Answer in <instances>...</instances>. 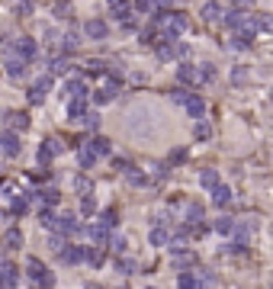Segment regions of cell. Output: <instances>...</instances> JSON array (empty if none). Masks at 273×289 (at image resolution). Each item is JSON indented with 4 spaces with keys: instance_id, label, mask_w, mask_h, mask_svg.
I'll use <instances>...</instances> for the list:
<instances>
[{
    "instance_id": "cell-32",
    "label": "cell",
    "mask_w": 273,
    "mask_h": 289,
    "mask_svg": "<svg viewBox=\"0 0 273 289\" xmlns=\"http://www.w3.org/2000/svg\"><path fill=\"white\" fill-rule=\"evenodd\" d=\"M90 238H93V241H106V238H110V228L100 225V222H93V225H90Z\"/></svg>"
},
{
    "instance_id": "cell-48",
    "label": "cell",
    "mask_w": 273,
    "mask_h": 289,
    "mask_svg": "<svg viewBox=\"0 0 273 289\" xmlns=\"http://www.w3.org/2000/svg\"><path fill=\"white\" fill-rule=\"evenodd\" d=\"M13 10H16V13H32V10H35V7H32V4H16Z\"/></svg>"
},
{
    "instance_id": "cell-1",
    "label": "cell",
    "mask_w": 273,
    "mask_h": 289,
    "mask_svg": "<svg viewBox=\"0 0 273 289\" xmlns=\"http://www.w3.org/2000/svg\"><path fill=\"white\" fill-rule=\"evenodd\" d=\"M26 273H29V280L39 286V289H52V286H55V273L45 267L39 257H29V260H26Z\"/></svg>"
},
{
    "instance_id": "cell-13",
    "label": "cell",
    "mask_w": 273,
    "mask_h": 289,
    "mask_svg": "<svg viewBox=\"0 0 273 289\" xmlns=\"http://www.w3.org/2000/svg\"><path fill=\"white\" fill-rule=\"evenodd\" d=\"M84 32L90 35V39H106L110 26H106V19H87V23H84Z\"/></svg>"
},
{
    "instance_id": "cell-25",
    "label": "cell",
    "mask_w": 273,
    "mask_h": 289,
    "mask_svg": "<svg viewBox=\"0 0 273 289\" xmlns=\"http://www.w3.org/2000/svg\"><path fill=\"white\" fill-rule=\"evenodd\" d=\"M74 187H77V193H80V196H93V180L90 177H84V174H77V180H74Z\"/></svg>"
},
{
    "instance_id": "cell-46",
    "label": "cell",
    "mask_w": 273,
    "mask_h": 289,
    "mask_svg": "<svg viewBox=\"0 0 273 289\" xmlns=\"http://www.w3.org/2000/svg\"><path fill=\"white\" fill-rule=\"evenodd\" d=\"M171 100H174V103H186V100H190V93H186V90H174V93H171Z\"/></svg>"
},
{
    "instance_id": "cell-34",
    "label": "cell",
    "mask_w": 273,
    "mask_h": 289,
    "mask_svg": "<svg viewBox=\"0 0 273 289\" xmlns=\"http://www.w3.org/2000/svg\"><path fill=\"white\" fill-rule=\"evenodd\" d=\"M116 270H119L122 276H129V273H135V260H129V257H119V260H116Z\"/></svg>"
},
{
    "instance_id": "cell-49",
    "label": "cell",
    "mask_w": 273,
    "mask_h": 289,
    "mask_svg": "<svg viewBox=\"0 0 273 289\" xmlns=\"http://www.w3.org/2000/svg\"><path fill=\"white\" fill-rule=\"evenodd\" d=\"M244 77H247V74H244V68H238V71H232V80H238V84H241Z\"/></svg>"
},
{
    "instance_id": "cell-31",
    "label": "cell",
    "mask_w": 273,
    "mask_h": 289,
    "mask_svg": "<svg viewBox=\"0 0 273 289\" xmlns=\"http://www.w3.org/2000/svg\"><path fill=\"white\" fill-rule=\"evenodd\" d=\"M183 222H203V206L199 202H190L186 206V219Z\"/></svg>"
},
{
    "instance_id": "cell-41",
    "label": "cell",
    "mask_w": 273,
    "mask_h": 289,
    "mask_svg": "<svg viewBox=\"0 0 273 289\" xmlns=\"http://www.w3.org/2000/svg\"><path fill=\"white\" fill-rule=\"evenodd\" d=\"M158 58H161V61H167V58H174V45H171V42L158 45Z\"/></svg>"
},
{
    "instance_id": "cell-16",
    "label": "cell",
    "mask_w": 273,
    "mask_h": 289,
    "mask_svg": "<svg viewBox=\"0 0 273 289\" xmlns=\"http://www.w3.org/2000/svg\"><path fill=\"white\" fill-rule=\"evenodd\" d=\"M232 199H235V196H232V190H228V187H222V183H219L216 190H212V206L225 209V206H232Z\"/></svg>"
},
{
    "instance_id": "cell-53",
    "label": "cell",
    "mask_w": 273,
    "mask_h": 289,
    "mask_svg": "<svg viewBox=\"0 0 273 289\" xmlns=\"http://www.w3.org/2000/svg\"><path fill=\"white\" fill-rule=\"evenodd\" d=\"M148 289H154V286H148Z\"/></svg>"
},
{
    "instance_id": "cell-21",
    "label": "cell",
    "mask_w": 273,
    "mask_h": 289,
    "mask_svg": "<svg viewBox=\"0 0 273 289\" xmlns=\"http://www.w3.org/2000/svg\"><path fill=\"white\" fill-rule=\"evenodd\" d=\"M77 45H80V42H77V32H68L65 39H61V45H58V52H61V55H74Z\"/></svg>"
},
{
    "instance_id": "cell-19",
    "label": "cell",
    "mask_w": 273,
    "mask_h": 289,
    "mask_svg": "<svg viewBox=\"0 0 273 289\" xmlns=\"http://www.w3.org/2000/svg\"><path fill=\"white\" fill-rule=\"evenodd\" d=\"M77 161H80V167L87 171V167H93V164H97L100 158H97V151H93L90 144H80V151H77Z\"/></svg>"
},
{
    "instance_id": "cell-51",
    "label": "cell",
    "mask_w": 273,
    "mask_h": 289,
    "mask_svg": "<svg viewBox=\"0 0 273 289\" xmlns=\"http://www.w3.org/2000/svg\"><path fill=\"white\" fill-rule=\"evenodd\" d=\"M87 289H103V286H100V283H90V286H87Z\"/></svg>"
},
{
    "instance_id": "cell-35",
    "label": "cell",
    "mask_w": 273,
    "mask_h": 289,
    "mask_svg": "<svg viewBox=\"0 0 273 289\" xmlns=\"http://www.w3.org/2000/svg\"><path fill=\"white\" fill-rule=\"evenodd\" d=\"M106 68H110V65H106L103 58H90V61H87V71H90V74H103Z\"/></svg>"
},
{
    "instance_id": "cell-33",
    "label": "cell",
    "mask_w": 273,
    "mask_h": 289,
    "mask_svg": "<svg viewBox=\"0 0 273 289\" xmlns=\"http://www.w3.org/2000/svg\"><path fill=\"white\" fill-rule=\"evenodd\" d=\"M65 71H68V61H65V58H52V65H49V77L65 74Z\"/></svg>"
},
{
    "instance_id": "cell-45",
    "label": "cell",
    "mask_w": 273,
    "mask_h": 289,
    "mask_svg": "<svg viewBox=\"0 0 273 289\" xmlns=\"http://www.w3.org/2000/svg\"><path fill=\"white\" fill-rule=\"evenodd\" d=\"M177 161H186V148H174L171 151V164H177Z\"/></svg>"
},
{
    "instance_id": "cell-26",
    "label": "cell",
    "mask_w": 273,
    "mask_h": 289,
    "mask_svg": "<svg viewBox=\"0 0 273 289\" xmlns=\"http://www.w3.org/2000/svg\"><path fill=\"white\" fill-rule=\"evenodd\" d=\"M110 13H113V16H119V19L125 23L129 16H132V7H129V4H119V0H113V4H110Z\"/></svg>"
},
{
    "instance_id": "cell-14",
    "label": "cell",
    "mask_w": 273,
    "mask_h": 289,
    "mask_svg": "<svg viewBox=\"0 0 273 289\" xmlns=\"http://www.w3.org/2000/svg\"><path fill=\"white\" fill-rule=\"evenodd\" d=\"M84 257H87V247H80V244H68L61 251V260L65 263H84Z\"/></svg>"
},
{
    "instance_id": "cell-23",
    "label": "cell",
    "mask_w": 273,
    "mask_h": 289,
    "mask_svg": "<svg viewBox=\"0 0 273 289\" xmlns=\"http://www.w3.org/2000/svg\"><path fill=\"white\" fill-rule=\"evenodd\" d=\"M87 144H90L93 151H97V158H106V154L113 151V144H110V138H100V135H97V138H90Z\"/></svg>"
},
{
    "instance_id": "cell-20",
    "label": "cell",
    "mask_w": 273,
    "mask_h": 289,
    "mask_svg": "<svg viewBox=\"0 0 273 289\" xmlns=\"http://www.w3.org/2000/svg\"><path fill=\"white\" fill-rule=\"evenodd\" d=\"M90 267H103L106 263V247H87V257H84Z\"/></svg>"
},
{
    "instance_id": "cell-30",
    "label": "cell",
    "mask_w": 273,
    "mask_h": 289,
    "mask_svg": "<svg viewBox=\"0 0 273 289\" xmlns=\"http://www.w3.org/2000/svg\"><path fill=\"white\" fill-rule=\"evenodd\" d=\"M35 199H42L45 202V206H55V202H58V190H35Z\"/></svg>"
},
{
    "instance_id": "cell-24",
    "label": "cell",
    "mask_w": 273,
    "mask_h": 289,
    "mask_svg": "<svg viewBox=\"0 0 273 289\" xmlns=\"http://www.w3.org/2000/svg\"><path fill=\"white\" fill-rule=\"evenodd\" d=\"M222 13H225L222 4H206V7H203V19H206V23H219Z\"/></svg>"
},
{
    "instance_id": "cell-6",
    "label": "cell",
    "mask_w": 273,
    "mask_h": 289,
    "mask_svg": "<svg viewBox=\"0 0 273 289\" xmlns=\"http://www.w3.org/2000/svg\"><path fill=\"white\" fill-rule=\"evenodd\" d=\"M52 84H55V80H52L49 74H42V77H39V80H35L32 87H29V103H35V106H39V103L45 100V93L52 90Z\"/></svg>"
},
{
    "instance_id": "cell-43",
    "label": "cell",
    "mask_w": 273,
    "mask_h": 289,
    "mask_svg": "<svg viewBox=\"0 0 273 289\" xmlns=\"http://www.w3.org/2000/svg\"><path fill=\"white\" fill-rule=\"evenodd\" d=\"M42 225L49 228V232L55 228V212H52V209H42Z\"/></svg>"
},
{
    "instance_id": "cell-18",
    "label": "cell",
    "mask_w": 273,
    "mask_h": 289,
    "mask_svg": "<svg viewBox=\"0 0 273 289\" xmlns=\"http://www.w3.org/2000/svg\"><path fill=\"white\" fill-rule=\"evenodd\" d=\"M84 116H87V103L84 100H71L68 103V119H71V122H80Z\"/></svg>"
},
{
    "instance_id": "cell-42",
    "label": "cell",
    "mask_w": 273,
    "mask_h": 289,
    "mask_svg": "<svg viewBox=\"0 0 273 289\" xmlns=\"http://www.w3.org/2000/svg\"><path fill=\"white\" fill-rule=\"evenodd\" d=\"M93 209H97V202H93V196L80 199V212H84V215H93Z\"/></svg>"
},
{
    "instance_id": "cell-22",
    "label": "cell",
    "mask_w": 273,
    "mask_h": 289,
    "mask_svg": "<svg viewBox=\"0 0 273 289\" xmlns=\"http://www.w3.org/2000/svg\"><path fill=\"white\" fill-rule=\"evenodd\" d=\"M199 183H203L206 190H216L219 187V171H216V167H206V171L199 174Z\"/></svg>"
},
{
    "instance_id": "cell-50",
    "label": "cell",
    "mask_w": 273,
    "mask_h": 289,
    "mask_svg": "<svg viewBox=\"0 0 273 289\" xmlns=\"http://www.w3.org/2000/svg\"><path fill=\"white\" fill-rule=\"evenodd\" d=\"M113 247L116 251H125V238H113Z\"/></svg>"
},
{
    "instance_id": "cell-44",
    "label": "cell",
    "mask_w": 273,
    "mask_h": 289,
    "mask_svg": "<svg viewBox=\"0 0 273 289\" xmlns=\"http://www.w3.org/2000/svg\"><path fill=\"white\" fill-rule=\"evenodd\" d=\"M97 122H100V116H97V113H87L84 119H80V126H87V129H97Z\"/></svg>"
},
{
    "instance_id": "cell-27",
    "label": "cell",
    "mask_w": 273,
    "mask_h": 289,
    "mask_svg": "<svg viewBox=\"0 0 273 289\" xmlns=\"http://www.w3.org/2000/svg\"><path fill=\"white\" fill-rule=\"evenodd\" d=\"M4 247H23V232L19 228H10L4 235Z\"/></svg>"
},
{
    "instance_id": "cell-38",
    "label": "cell",
    "mask_w": 273,
    "mask_h": 289,
    "mask_svg": "<svg viewBox=\"0 0 273 289\" xmlns=\"http://www.w3.org/2000/svg\"><path fill=\"white\" fill-rule=\"evenodd\" d=\"M100 225H106V228L113 232V228H116V209H106V212L100 215Z\"/></svg>"
},
{
    "instance_id": "cell-52",
    "label": "cell",
    "mask_w": 273,
    "mask_h": 289,
    "mask_svg": "<svg viewBox=\"0 0 273 289\" xmlns=\"http://www.w3.org/2000/svg\"><path fill=\"white\" fill-rule=\"evenodd\" d=\"M119 289H129V286H119Z\"/></svg>"
},
{
    "instance_id": "cell-29",
    "label": "cell",
    "mask_w": 273,
    "mask_h": 289,
    "mask_svg": "<svg viewBox=\"0 0 273 289\" xmlns=\"http://www.w3.org/2000/svg\"><path fill=\"white\" fill-rule=\"evenodd\" d=\"M125 180H129V183H135V187H145L148 183V177L141 174L138 167H125Z\"/></svg>"
},
{
    "instance_id": "cell-3",
    "label": "cell",
    "mask_w": 273,
    "mask_h": 289,
    "mask_svg": "<svg viewBox=\"0 0 273 289\" xmlns=\"http://www.w3.org/2000/svg\"><path fill=\"white\" fill-rule=\"evenodd\" d=\"M116 93H119V80L110 77V80H103L100 87H97V93H93V103H97V106L113 103V100H116Z\"/></svg>"
},
{
    "instance_id": "cell-12",
    "label": "cell",
    "mask_w": 273,
    "mask_h": 289,
    "mask_svg": "<svg viewBox=\"0 0 273 289\" xmlns=\"http://www.w3.org/2000/svg\"><path fill=\"white\" fill-rule=\"evenodd\" d=\"M4 71H7L10 80H23V77H26V65H23L19 58H7V61H4Z\"/></svg>"
},
{
    "instance_id": "cell-8",
    "label": "cell",
    "mask_w": 273,
    "mask_h": 289,
    "mask_svg": "<svg viewBox=\"0 0 273 289\" xmlns=\"http://www.w3.org/2000/svg\"><path fill=\"white\" fill-rule=\"evenodd\" d=\"M61 151H65V144L58 141V138H45V141H42V148H39V164L45 167V164L55 158V154H61Z\"/></svg>"
},
{
    "instance_id": "cell-7",
    "label": "cell",
    "mask_w": 273,
    "mask_h": 289,
    "mask_svg": "<svg viewBox=\"0 0 273 289\" xmlns=\"http://www.w3.org/2000/svg\"><path fill=\"white\" fill-rule=\"evenodd\" d=\"M61 96H71V100H87V84L80 80V77H71V80H65Z\"/></svg>"
},
{
    "instance_id": "cell-5",
    "label": "cell",
    "mask_w": 273,
    "mask_h": 289,
    "mask_svg": "<svg viewBox=\"0 0 273 289\" xmlns=\"http://www.w3.org/2000/svg\"><path fill=\"white\" fill-rule=\"evenodd\" d=\"M80 228V222H77V215L74 212H61L55 219V235H74Z\"/></svg>"
},
{
    "instance_id": "cell-9",
    "label": "cell",
    "mask_w": 273,
    "mask_h": 289,
    "mask_svg": "<svg viewBox=\"0 0 273 289\" xmlns=\"http://www.w3.org/2000/svg\"><path fill=\"white\" fill-rule=\"evenodd\" d=\"M0 151H4L7 154V158H16V154H19V135H16V132H0Z\"/></svg>"
},
{
    "instance_id": "cell-28",
    "label": "cell",
    "mask_w": 273,
    "mask_h": 289,
    "mask_svg": "<svg viewBox=\"0 0 273 289\" xmlns=\"http://www.w3.org/2000/svg\"><path fill=\"white\" fill-rule=\"evenodd\" d=\"M177 289H203L196 280V273H180V280H177Z\"/></svg>"
},
{
    "instance_id": "cell-37",
    "label": "cell",
    "mask_w": 273,
    "mask_h": 289,
    "mask_svg": "<svg viewBox=\"0 0 273 289\" xmlns=\"http://www.w3.org/2000/svg\"><path fill=\"white\" fill-rule=\"evenodd\" d=\"M49 247H52V251H58V254H61V251L68 247V241H65V235H52V238H49Z\"/></svg>"
},
{
    "instance_id": "cell-40",
    "label": "cell",
    "mask_w": 273,
    "mask_h": 289,
    "mask_svg": "<svg viewBox=\"0 0 273 289\" xmlns=\"http://www.w3.org/2000/svg\"><path fill=\"white\" fill-rule=\"evenodd\" d=\"M232 52H235V48H238V52H244V48H251V39H241V35H232Z\"/></svg>"
},
{
    "instance_id": "cell-36",
    "label": "cell",
    "mask_w": 273,
    "mask_h": 289,
    "mask_svg": "<svg viewBox=\"0 0 273 289\" xmlns=\"http://www.w3.org/2000/svg\"><path fill=\"white\" fill-rule=\"evenodd\" d=\"M235 228V219H228V215H222V219H216V232H222V235H228Z\"/></svg>"
},
{
    "instance_id": "cell-15",
    "label": "cell",
    "mask_w": 273,
    "mask_h": 289,
    "mask_svg": "<svg viewBox=\"0 0 273 289\" xmlns=\"http://www.w3.org/2000/svg\"><path fill=\"white\" fill-rule=\"evenodd\" d=\"M148 241H151L154 247H167L171 244V235H167V228H164V225H154L151 232H148Z\"/></svg>"
},
{
    "instance_id": "cell-4",
    "label": "cell",
    "mask_w": 273,
    "mask_h": 289,
    "mask_svg": "<svg viewBox=\"0 0 273 289\" xmlns=\"http://www.w3.org/2000/svg\"><path fill=\"white\" fill-rule=\"evenodd\" d=\"M19 283V267L13 260H0V289H13Z\"/></svg>"
},
{
    "instance_id": "cell-47",
    "label": "cell",
    "mask_w": 273,
    "mask_h": 289,
    "mask_svg": "<svg viewBox=\"0 0 273 289\" xmlns=\"http://www.w3.org/2000/svg\"><path fill=\"white\" fill-rule=\"evenodd\" d=\"M209 132H212L209 122H199V126H196V138H209Z\"/></svg>"
},
{
    "instance_id": "cell-11",
    "label": "cell",
    "mask_w": 273,
    "mask_h": 289,
    "mask_svg": "<svg viewBox=\"0 0 273 289\" xmlns=\"http://www.w3.org/2000/svg\"><path fill=\"white\" fill-rule=\"evenodd\" d=\"M183 110H186L190 119H203V116H206V103H203V96H193V93H190V100L183 103Z\"/></svg>"
},
{
    "instance_id": "cell-39",
    "label": "cell",
    "mask_w": 273,
    "mask_h": 289,
    "mask_svg": "<svg viewBox=\"0 0 273 289\" xmlns=\"http://www.w3.org/2000/svg\"><path fill=\"white\" fill-rule=\"evenodd\" d=\"M199 71H196V74H199V80H212V77H216V68H212V65H196Z\"/></svg>"
},
{
    "instance_id": "cell-10",
    "label": "cell",
    "mask_w": 273,
    "mask_h": 289,
    "mask_svg": "<svg viewBox=\"0 0 273 289\" xmlns=\"http://www.w3.org/2000/svg\"><path fill=\"white\" fill-rule=\"evenodd\" d=\"M4 122H7V132H23V129H29V113H23V110H10Z\"/></svg>"
},
{
    "instance_id": "cell-2",
    "label": "cell",
    "mask_w": 273,
    "mask_h": 289,
    "mask_svg": "<svg viewBox=\"0 0 273 289\" xmlns=\"http://www.w3.org/2000/svg\"><path fill=\"white\" fill-rule=\"evenodd\" d=\"M35 55H39V45H35V39H32V35H19V39L13 42V58H19L23 65H26V61H32Z\"/></svg>"
},
{
    "instance_id": "cell-17",
    "label": "cell",
    "mask_w": 273,
    "mask_h": 289,
    "mask_svg": "<svg viewBox=\"0 0 273 289\" xmlns=\"http://www.w3.org/2000/svg\"><path fill=\"white\" fill-rule=\"evenodd\" d=\"M177 80H180V84H199V74H196V65H180V68H177Z\"/></svg>"
}]
</instances>
